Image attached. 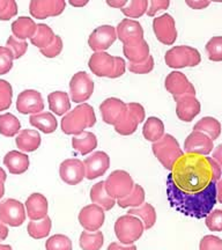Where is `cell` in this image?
<instances>
[{"instance_id":"1","label":"cell","mask_w":222,"mask_h":250,"mask_svg":"<svg viewBox=\"0 0 222 250\" xmlns=\"http://www.w3.org/2000/svg\"><path fill=\"white\" fill-rule=\"evenodd\" d=\"M222 170L211 156L184 153L167 175L169 204L181 213L206 218L218 202L217 184Z\"/></svg>"},{"instance_id":"2","label":"cell","mask_w":222,"mask_h":250,"mask_svg":"<svg viewBox=\"0 0 222 250\" xmlns=\"http://www.w3.org/2000/svg\"><path fill=\"white\" fill-rule=\"evenodd\" d=\"M96 123V115L92 105L88 103H81L68 111L61 120V130L68 136H78L84 132L86 129H90Z\"/></svg>"},{"instance_id":"3","label":"cell","mask_w":222,"mask_h":250,"mask_svg":"<svg viewBox=\"0 0 222 250\" xmlns=\"http://www.w3.org/2000/svg\"><path fill=\"white\" fill-rule=\"evenodd\" d=\"M153 153L155 158L161 162L165 169L171 171L175 164L184 155L183 149L181 148L180 143L171 134H164L159 142L153 143Z\"/></svg>"},{"instance_id":"4","label":"cell","mask_w":222,"mask_h":250,"mask_svg":"<svg viewBox=\"0 0 222 250\" xmlns=\"http://www.w3.org/2000/svg\"><path fill=\"white\" fill-rule=\"evenodd\" d=\"M145 226L139 218L134 215H121L115 223V233L121 245L130 246L142 236Z\"/></svg>"},{"instance_id":"5","label":"cell","mask_w":222,"mask_h":250,"mask_svg":"<svg viewBox=\"0 0 222 250\" xmlns=\"http://www.w3.org/2000/svg\"><path fill=\"white\" fill-rule=\"evenodd\" d=\"M165 64L170 68L195 67L202 62L199 51L189 45H177L168 50L164 56Z\"/></svg>"},{"instance_id":"6","label":"cell","mask_w":222,"mask_h":250,"mask_svg":"<svg viewBox=\"0 0 222 250\" xmlns=\"http://www.w3.org/2000/svg\"><path fill=\"white\" fill-rule=\"evenodd\" d=\"M104 184L108 195L116 201L130 195V192L134 188L133 179L125 170L112 171L108 176V179L104 181Z\"/></svg>"},{"instance_id":"7","label":"cell","mask_w":222,"mask_h":250,"mask_svg":"<svg viewBox=\"0 0 222 250\" xmlns=\"http://www.w3.org/2000/svg\"><path fill=\"white\" fill-rule=\"evenodd\" d=\"M126 114L123 120L115 126L116 132L121 136H131L138 129V125L145 121L146 112L141 104L131 102L126 104Z\"/></svg>"},{"instance_id":"8","label":"cell","mask_w":222,"mask_h":250,"mask_svg":"<svg viewBox=\"0 0 222 250\" xmlns=\"http://www.w3.org/2000/svg\"><path fill=\"white\" fill-rule=\"evenodd\" d=\"M94 93V83L86 72H78L70 81V96L76 103L88 101Z\"/></svg>"},{"instance_id":"9","label":"cell","mask_w":222,"mask_h":250,"mask_svg":"<svg viewBox=\"0 0 222 250\" xmlns=\"http://www.w3.org/2000/svg\"><path fill=\"white\" fill-rule=\"evenodd\" d=\"M24 205L17 199L8 198L0 203V220L12 227L21 226L26 220Z\"/></svg>"},{"instance_id":"10","label":"cell","mask_w":222,"mask_h":250,"mask_svg":"<svg viewBox=\"0 0 222 250\" xmlns=\"http://www.w3.org/2000/svg\"><path fill=\"white\" fill-rule=\"evenodd\" d=\"M164 87L175 100L186 95L196 96L195 86L190 83L185 74H183L182 72L174 71L169 73L165 78Z\"/></svg>"},{"instance_id":"11","label":"cell","mask_w":222,"mask_h":250,"mask_svg":"<svg viewBox=\"0 0 222 250\" xmlns=\"http://www.w3.org/2000/svg\"><path fill=\"white\" fill-rule=\"evenodd\" d=\"M153 30L158 41L164 45H173L177 40V30L174 18L170 14H162L153 21Z\"/></svg>"},{"instance_id":"12","label":"cell","mask_w":222,"mask_h":250,"mask_svg":"<svg viewBox=\"0 0 222 250\" xmlns=\"http://www.w3.org/2000/svg\"><path fill=\"white\" fill-rule=\"evenodd\" d=\"M117 40L116 28L109 24L100 26L89 35L88 45L94 52H105Z\"/></svg>"},{"instance_id":"13","label":"cell","mask_w":222,"mask_h":250,"mask_svg":"<svg viewBox=\"0 0 222 250\" xmlns=\"http://www.w3.org/2000/svg\"><path fill=\"white\" fill-rule=\"evenodd\" d=\"M66 2L64 0H31L29 12L35 19L44 20L50 17H57L65 11Z\"/></svg>"},{"instance_id":"14","label":"cell","mask_w":222,"mask_h":250,"mask_svg":"<svg viewBox=\"0 0 222 250\" xmlns=\"http://www.w3.org/2000/svg\"><path fill=\"white\" fill-rule=\"evenodd\" d=\"M117 39L123 45H133L143 41V29L138 21L124 19L116 27Z\"/></svg>"},{"instance_id":"15","label":"cell","mask_w":222,"mask_h":250,"mask_svg":"<svg viewBox=\"0 0 222 250\" xmlns=\"http://www.w3.org/2000/svg\"><path fill=\"white\" fill-rule=\"evenodd\" d=\"M213 140L200 131H192L184 142V149L186 154L208 156L209 153L213 152Z\"/></svg>"},{"instance_id":"16","label":"cell","mask_w":222,"mask_h":250,"mask_svg":"<svg viewBox=\"0 0 222 250\" xmlns=\"http://www.w3.org/2000/svg\"><path fill=\"white\" fill-rule=\"evenodd\" d=\"M59 175L62 182L68 186H77L86 177V168L83 161L79 159H66L61 164Z\"/></svg>"},{"instance_id":"17","label":"cell","mask_w":222,"mask_h":250,"mask_svg":"<svg viewBox=\"0 0 222 250\" xmlns=\"http://www.w3.org/2000/svg\"><path fill=\"white\" fill-rule=\"evenodd\" d=\"M104 210L96 204L84 206L79 213V223L87 232H98L104 224Z\"/></svg>"},{"instance_id":"18","label":"cell","mask_w":222,"mask_h":250,"mask_svg":"<svg viewBox=\"0 0 222 250\" xmlns=\"http://www.w3.org/2000/svg\"><path fill=\"white\" fill-rule=\"evenodd\" d=\"M17 109L19 112L23 115L40 114L44 109V101H43L40 92L34 89H27L19 94Z\"/></svg>"},{"instance_id":"19","label":"cell","mask_w":222,"mask_h":250,"mask_svg":"<svg viewBox=\"0 0 222 250\" xmlns=\"http://www.w3.org/2000/svg\"><path fill=\"white\" fill-rule=\"evenodd\" d=\"M126 103L117 98H109L100 105L103 122L114 126L123 120L126 114Z\"/></svg>"},{"instance_id":"20","label":"cell","mask_w":222,"mask_h":250,"mask_svg":"<svg viewBox=\"0 0 222 250\" xmlns=\"http://www.w3.org/2000/svg\"><path fill=\"white\" fill-rule=\"evenodd\" d=\"M83 164L86 168V179L95 180L107 173L110 167V158L105 152L98 151L84 159Z\"/></svg>"},{"instance_id":"21","label":"cell","mask_w":222,"mask_h":250,"mask_svg":"<svg viewBox=\"0 0 222 250\" xmlns=\"http://www.w3.org/2000/svg\"><path fill=\"white\" fill-rule=\"evenodd\" d=\"M88 66L93 74L102 78H111L115 70V57L108 52H94L89 58Z\"/></svg>"},{"instance_id":"22","label":"cell","mask_w":222,"mask_h":250,"mask_svg":"<svg viewBox=\"0 0 222 250\" xmlns=\"http://www.w3.org/2000/svg\"><path fill=\"white\" fill-rule=\"evenodd\" d=\"M176 101V115L182 122H191L200 114V102L196 96L186 95L175 100Z\"/></svg>"},{"instance_id":"23","label":"cell","mask_w":222,"mask_h":250,"mask_svg":"<svg viewBox=\"0 0 222 250\" xmlns=\"http://www.w3.org/2000/svg\"><path fill=\"white\" fill-rule=\"evenodd\" d=\"M24 208L30 220H42L48 217V199L42 193H31L24 203Z\"/></svg>"},{"instance_id":"24","label":"cell","mask_w":222,"mask_h":250,"mask_svg":"<svg viewBox=\"0 0 222 250\" xmlns=\"http://www.w3.org/2000/svg\"><path fill=\"white\" fill-rule=\"evenodd\" d=\"M4 165L11 174L20 175L26 173L29 168V158L22 152L11 151L5 155Z\"/></svg>"},{"instance_id":"25","label":"cell","mask_w":222,"mask_h":250,"mask_svg":"<svg viewBox=\"0 0 222 250\" xmlns=\"http://www.w3.org/2000/svg\"><path fill=\"white\" fill-rule=\"evenodd\" d=\"M15 143H17L18 148L21 152H34L40 145V134L35 130H21L20 133L18 134L17 139H15Z\"/></svg>"},{"instance_id":"26","label":"cell","mask_w":222,"mask_h":250,"mask_svg":"<svg viewBox=\"0 0 222 250\" xmlns=\"http://www.w3.org/2000/svg\"><path fill=\"white\" fill-rule=\"evenodd\" d=\"M90 199H92L93 204L101 206L104 211H110L117 204V201L108 195L107 190H105L104 181L98 182L92 187V189H90Z\"/></svg>"},{"instance_id":"27","label":"cell","mask_w":222,"mask_h":250,"mask_svg":"<svg viewBox=\"0 0 222 250\" xmlns=\"http://www.w3.org/2000/svg\"><path fill=\"white\" fill-rule=\"evenodd\" d=\"M37 29V24L33 19L28 17H20L12 23V33L15 39L26 41L27 39H31L35 35Z\"/></svg>"},{"instance_id":"28","label":"cell","mask_w":222,"mask_h":250,"mask_svg":"<svg viewBox=\"0 0 222 250\" xmlns=\"http://www.w3.org/2000/svg\"><path fill=\"white\" fill-rule=\"evenodd\" d=\"M49 108L57 116H64L71 111V100L67 93L65 92H52L48 96Z\"/></svg>"},{"instance_id":"29","label":"cell","mask_w":222,"mask_h":250,"mask_svg":"<svg viewBox=\"0 0 222 250\" xmlns=\"http://www.w3.org/2000/svg\"><path fill=\"white\" fill-rule=\"evenodd\" d=\"M72 146L80 154L87 155L89 153H93L94 149L98 147V138L93 132L84 131L72 138Z\"/></svg>"},{"instance_id":"30","label":"cell","mask_w":222,"mask_h":250,"mask_svg":"<svg viewBox=\"0 0 222 250\" xmlns=\"http://www.w3.org/2000/svg\"><path fill=\"white\" fill-rule=\"evenodd\" d=\"M123 54L129 62H145L149 57V46L145 40L133 45H123Z\"/></svg>"},{"instance_id":"31","label":"cell","mask_w":222,"mask_h":250,"mask_svg":"<svg viewBox=\"0 0 222 250\" xmlns=\"http://www.w3.org/2000/svg\"><path fill=\"white\" fill-rule=\"evenodd\" d=\"M30 124L46 134L55 132L57 130V120L52 112H40L31 115L29 118Z\"/></svg>"},{"instance_id":"32","label":"cell","mask_w":222,"mask_h":250,"mask_svg":"<svg viewBox=\"0 0 222 250\" xmlns=\"http://www.w3.org/2000/svg\"><path fill=\"white\" fill-rule=\"evenodd\" d=\"M142 134L146 140L152 143L159 142L164 136V124L160 118L149 117L142 127Z\"/></svg>"},{"instance_id":"33","label":"cell","mask_w":222,"mask_h":250,"mask_svg":"<svg viewBox=\"0 0 222 250\" xmlns=\"http://www.w3.org/2000/svg\"><path fill=\"white\" fill-rule=\"evenodd\" d=\"M127 214L134 215V217L139 218L143 223L145 229H149L154 226L156 223V211L154 206L148 203H143L141 206L136 208H130Z\"/></svg>"},{"instance_id":"34","label":"cell","mask_w":222,"mask_h":250,"mask_svg":"<svg viewBox=\"0 0 222 250\" xmlns=\"http://www.w3.org/2000/svg\"><path fill=\"white\" fill-rule=\"evenodd\" d=\"M221 124L217 118L206 116L202 120L198 121L193 126V131H200V132H204L205 134L211 138L212 140L218 139L221 134Z\"/></svg>"},{"instance_id":"35","label":"cell","mask_w":222,"mask_h":250,"mask_svg":"<svg viewBox=\"0 0 222 250\" xmlns=\"http://www.w3.org/2000/svg\"><path fill=\"white\" fill-rule=\"evenodd\" d=\"M145 190L139 184H134V188L132 191L130 192V195H127L124 198L118 199L117 205L121 208H136L141 206L145 203Z\"/></svg>"},{"instance_id":"36","label":"cell","mask_w":222,"mask_h":250,"mask_svg":"<svg viewBox=\"0 0 222 250\" xmlns=\"http://www.w3.org/2000/svg\"><path fill=\"white\" fill-rule=\"evenodd\" d=\"M55 33L54 30L50 28L48 24H44V23H40L37 24V29H36V33L35 35L30 39V42L31 44L35 45L40 49H44L46 46H49L51 44L52 42H54L55 40Z\"/></svg>"},{"instance_id":"37","label":"cell","mask_w":222,"mask_h":250,"mask_svg":"<svg viewBox=\"0 0 222 250\" xmlns=\"http://www.w3.org/2000/svg\"><path fill=\"white\" fill-rule=\"evenodd\" d=\"M51 219H50L48 215V217L42 219V220H30V223L28 224L27 230L28 234H29L33 239L40 240L49 235L50 232H51Z\"/></svg>"},{"instance_id":"38","label":"cell","mask_w":222,"mask_h":250,"mask_svg":"<svg viewBox=\"0 0 222 250\" xmlns=\"http://www.w3.org/2000/svg\"><path fill=\"white\" fill-rule=\"evenodd\" d=\"M104 243L103 233L100 232H82L80 235L79 245L82 250H100Z\"/></svg>"},{"instance_id":"39","label":"cell","mask_w":222,"mask_h":250,"mask_svg":"<svg viewBox=\"0 0 222 250\" xmlns=\"http://www.w3.org/2000/svg\"><path fill=\"white\" fill-rule=\"evenodd\" d=\"M21 123L13 114L0 115V133L5 137H14L20 133Z\"/></svg>"},{"instance_id":"40","label":"cell","mask_w":222,"mask_h":250,"mask_svg":"<svg viewBox=\"0 0 222 250\" xmlns=\"http://www.w3.org/2000/svg\"><path fill=\"white\" fill-rule=\"evenodd\" d=\"M147 9H148V1L147 0H131V1H127V4L121 11L125 17L130 18L132 20V19L142 17L143 14L147 13Z\"/></svg>"},{"instance_id":"41","label":"cell","mask_w":222,"mask_h":250,"mask_svg":"<svg viewBox=\"0 0 222 250\" xmlns=\"http://www.w3.org/2000/svg\"><path fill=\"white\" fill-rule=\"evenodd\" d=\"M45 249L46 250H72L73 246H72L71 239L66 235L62 234H56L49 237L45 242Z\"/></svg>"},{"instance_id":"42","label":"cell","mask_w":222,"mask_h":250,"mask_svg":"<svg viewBox=\"0 0 222 250\" xmlns=\"http://www.w3.org/2000/svg\"><path fill=\"white\" fill-rule=\"evenodd\" d=\"M208 59L212 62H222V36H214L205 46Z\"/></svg>"},{"instance_id":"43","label":"cell","mask_w":222,"mask_h":250,"mask_svg":"<svg viewBox=\"0 0 222 250\" xmlns=\"http://www.w3.org/2000/svg\"><path fill=\"white\" fill-rule=\"evenodd\" d=\"M13 99V89L11 83L6 80H0V111H5L11 107Z\"/></svg>"},{"instance_id":"44","label":"cell","mask_w":222,"mask_h":250,"mask_svg":"<svg viewBox=\"0 0 222 250\" xmlns=\"http://www.w3.org/2000/svg\"><path fill=\"white\" fill-rule=\"evenodd\" d=\"M6 45H7V48L12 51V54L14 56V59H19L22 57V56L27 52L28 49V43L26 41L18 40L15 39L14 36L8 37Z\"/></svg>"},{"instance_id":"45","label":"cell","mask_w":222,"mask_h":250,"mask_svg":"<svg viewBox=\"0 0 222 250\" xmlns=\"http://www.w3.org/2000/svg\"><path fill=\"white\" fill-rule=\"evenodd\" d=\"M14 56L7 46H0V76L8 73L13 67Z\"/></svg>"},{"instance_id":"46","label":"cell","mask_w":222,"mask_h":250,"mask_svg":"<svg viewBox=\"0 0 222 250\" xmlns=\"http://www.w3.org/2000/svg\"><path fill=\"white\" fill-rule=\"evenodd\" d=\"M18 14V5L14 0H0V20L7 21Z\"/></svg>"},{"instance_id":"47","label":"cell","mask_w":222,"mask_h":250,"mask_svg":"<svg viewBox=\"0 0 222 250\" xmlns=\"http://www.w3.org/2000/svg\"><path fill=\"white\" fill-rule=\"evenodd\" d=\"M205 224L212 232H222V210H213L208 213Z\"/></svg>"},{"instance_id":"48","label":"cell","mask_w":222,"mask_h":250,"mask_svg":"<svg viewBox=\"0 0 222 250\" xmlns=\"http://www.w3.org/2000/svg\"><path fill=\"white\" fill-rule=\"evenodd\" d=\"M127 68H129L130 72H132V73H136V74L149 73V72L154 68V59H153L152 56H149L145 62H137V64L130 62Z\"/></svg>"},{"instance_id":"49","label":"cell","mask_w":222,"mask_h":250,"mask_svg":"<svg viewBox=\"0 0 222 250\" xmlns=\"http://www.w3.org/2000/svg\"><path fill=\"white\" fill-rule=\"evenodd\" d=\"M40 54L43 56H45L46 58H55L61 54L62 51V40L61 36L56 35L54 42L51 43L49 46H46L44 49L40 50Z\"/></svg>"},{"instance_id":"50","label":"cell","mask_w":222,"mask_h":250,"mask_svg":"<svg viewBox=\"0 0 222 250\" xmlns=\"http://www.w3.org/2000/svg\"><path fill=\"white\" fill-rule=\"evenodd\" d=\"M199 250H222V240L215 235H206L200 241Z\"/></svg>"},{"instance_id":"51","label":"cell","mask_w":222,"mask_h":250,"mask_svg":"<svg viewBox=\"0 0 222 250\" xmlns=\"http://www.w3.org/2000/svg\"><path fill=\"white\" fill-rule=\"evenodd\" d=\"M170 5L169 0H152V1L148 2V9H147V15L148 17H155V14L158 12L164 11L167 9Z\"/></svg>"},{"instance_id":"52","label":"cell","mask_w":222,"mask_h":250,"mask_svg":"<svg viewBox=\"0 0 222 250\" xmlns=\"http://www.w3.org/2000/svg\"><path fill=\"white\" fill-rule=\"evenodd\" d=\"M125 70H126V62H125L124 59L121 57H115V70L112 79L123 76L125 73Z\"/></svg>"},{"instance_id":"53","label":"cell","mask_w":222,"mask_h":250,"mask_svg":"<svg viewBox=\"0 0 222 250\" xmlns=\"http://www.w3.org/2000/svg\"><path fill=\"white\" fill-rule=\"evenodd\" d=\"M185 2H186V5L190 6L192 9H204L211 5V2L209 1H202V0H195V1L186 0Z\"/></svg>"},{"instance_id":"54","label":"cell","mask_w":222,"mask_h":250,"mask_svg":"<svg viewBox=\"0 0 222 250\" xmlns=\"http://www.w3.org/2000/svg\"><path fill=\"white\" fill-rule=\"evenodd\" d=\"M108 250H137V246H134V245L125 246V245H121V243H118V242H112L109 245Z\"/></svg>"},{"instance_id":"55","label":"cell","mask_w":222,"mask_h":250,"mask_svg":"<svg viewBox=\"0 0 222 250\" xmlns=\"http://www.w3.org/2000/svg\"><path fill=\"white\" fill-rule=\"evenodd\" d=\"M213 160L217 162V164L220 166L221 170H222V144H220V145L217 146V147L214 148L213 151V155L211 156Z\"/></svg>"},{"instance_id":"56","label":"cell","mask_w":222,"mask_h":250,"mask_svg":"<svg viewBox=\"0 0 222 250\" xmlns=\"http://www.w3.org/2000/svg\"><path fill=\"white\" fill-rule=\"evenodd\" d=\"M7 179V175H6L5 170L2 168H0V199L2 198L5 193V181Z\"/></svg>"},{"instance_id":"57","label":"cell","mask_w":222,"mask_h":250,"mask_svg":"<svg viewBox=\"0 0 222 250\" xmlns=\"http://www.w3.org/2000/svg\"><path fill=\"white\" fill-rule=\"evenodd\" d=\"M127 4L126 0H108L107 1V5L110 6V7H115V8H120L121 9L124 7L125 5Z\"/></svg>"},{"instance_id":"58","label":"cell","mask_w":222,"mask_h":250,"mask_svg":"<svg viewBox=\"0 0 222 250\" xmlns=\"http://www.w3.org/2000/svg\"><path fill=\"white\" fill-rule=\"evenodd\" d=\"M8 236V227L0 220V241H4Z\"/></svg>"},{"instance_id":"59","label":"cell","mask_w":222,"mask_h":250,"mask_svg":"<svg viewBox=\"0 0 222 250\" xmlns=\"http://www.w3.org/2000/svg\"><path fill=\"white\" fill-rule=\"evenodd\" d=\"M217 193H218V202L222 204V176L217 184Z\"/></svg>"},{"instance_id":"60","label":"cell","mask_w":222,"mask_h":250,"mask_svg":"<svg viewBox=\"0 0 222 250\" xmlns=\"http://www.w3.org/2000/svg\"><path fill=\"white\" fill-rule=\"evenodd\" d=\"M70 4L72 6H74V7H83V6H86L88 4V1H83V0H70Z\"/></svg>"},{"instance_id":"61","label":"cell","mask_w":222,"mask_h":250,"mask_svg":"<svg viewBox=\"0 0 222 250\" xmlns=\"http://www.w3.org/2000/svg\"><path fill=\"white\" fill-rule=\"evenodd\" d=\"M0 250H13V249H12L11 246L1 245V243H0Z\"/></svg>"}]
</instances>
